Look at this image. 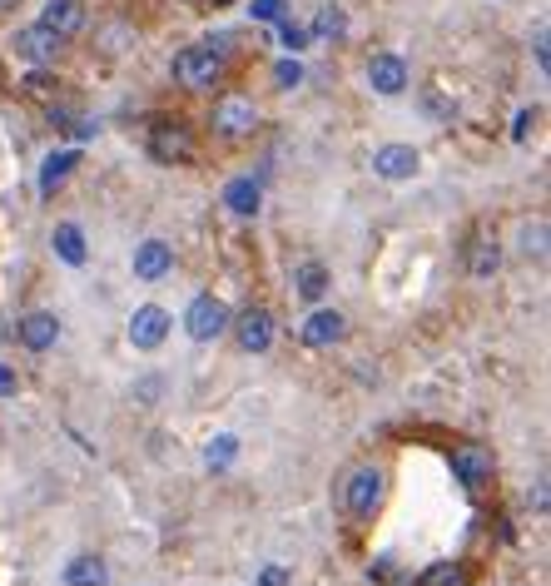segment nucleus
<instances>
[{
  "instance_id": "obj_25",
  "label": "nucleus",
  "mask_w": 551,
  "mask_h": 586,
  "mask_svg": "<svg viewBox=\"0 0 551 586\" xmlns=\"http://www.w3.org/2000/svg\"><path fill=\"white\" fill-rule=\"evenodd\" d=\"M422 586H462V567L457 562H432L422 572Z\"/></svg>"
},
{
  "instance_id": "obj_3",
  "label": "nucleus",
  "mask_w": 551,
  "mask_h": 586,
  "mask_svg": "<svg viewBox=\"0 0 551 586\" xmlns=\"http://www.w3.org/2000/svg\"><path fill=\"white\" fill-rule=\"evenodd\" d=\"M149 154L159 164H194L199 140H194V130L184 120H154L149 125Z\"/></svg>"
},
{
  "instance_id": "obj_34",
  "label": "nucleus",
  "mask_w": 551,
  "mask_h": 586,
  "mask_svg": "<svg viewBox=\"0 0 551 586\" xmlns=\"http://www.w3.org/2000/svg\"><path fill=\"white\" fill-rule=\"evenodd\" d=\"M15 5H20V0H0V15H10V10H15Z\"/></svg>"
},
{
  "instance_id": "obj_21",
  "label": "nucleus",
  "mask_w": 551,
  "mask_h": 586,
  "mask_svg": "<svg viewBox=\"0 0 551 586\" xmlns=\"http://www.w3.org/2000/svg\"><path fill=\"white\" fill-rule=\"evenodd\" d=\"M313 35H318V40H343V35H348L343 5H323V10L313 15Z\"/></svg>"
},
{
  "instance_id": "obj_19",
  "label": "nucleus",
  "mask_w": 551,
  "mask_h": 586,
  "mask_svg": "<svg viewBox=\"0 0 551 586\" xmlns=\"http://www.w3.org/2000/svg\"><path fill=\"white\" fill-rule=\"evenodd\" d=\"M110 582V567H105V557H95V552H85V557H75L70 567H65V586H105Z\"/></svg>"
},
{
  "instance_id": "obj_24",
  "label": "nucleus",
  "mask_w": 551,
  "mask_h": 586,
  "mask_svg": "<svg viewBox=\"0 0 551 586\" xmlns=\"http://www.w3.org/2000/svg\"><path fill=\"white\" fill-rule=\"evenodd\" d=\"M522 254L527 259H547V219H537V224L522 229Z\"/></svg>"
},
{
  "instance_id": "obj_31",
  "label": "nucleus",
  "mask_w": 551,
  "mask_h": 586,
  "mask_svg": "<svg viewBox=\"0 0 551 586\" xmlns=\"http://www.w3.org/2000/svg\"><path fill=\"white\" fill-rule=\"evenodd\" d=\"M15 388H20L15 368H5V363H0V398H15Z\"/></svg>"
},
{
  "instance_id": "obj_10",
  "label": "nucleus",
  "mask_w": 551,
  "mask_h": 586,
  "mask_svg": "<svg viewBox=\"0 0 551 586\" xmlns=\"http://www.w3.org/2000/svg\"><path fill=\"white\" fill-rule=\"evenodd\" d=\"M368 85L378 90V95H403L408 90V60L398 55V50H383V55H373L368 60Z\"/></svg>"
},
{
  "instance_id": "obj_5",
  "label": "nucleus",
  "mask_w": 551,
  "mask_h": 586,
  "mask_svg": "<svg viewBox=\"0 0 551 586\" xmlns=\"http://www.w3.org/2000/svg\"><path fill=\"white\" fill-rule=\"evenodd\" d=\"M492 472H497L492 447H482V442H462V447H452V477H457L467 492H482V487L492 482Z\"/></svg>"
},
{
  "instance_id": "obj_27",
  "label": "nucleus",
  "mask_w": 551,
  "mask_h": 586,
  "mask_svg": "<svg viewBox=\"0 0 551 586\" xmlns=\"http://www.w3.org/2000/svg\"><path fill=\"white\" fill-rule=\"evenodd\" d=\"M283 10H288V0H254V5H249V15H254V20H269V25L283 20Z\"/></svg>"
},
{
  "instance_id": "obj_16",
  "label": "nucleus",
  "mask_w": 551,
  "mask_h": 586,
  "mask_svg": "<svg viewBox=\"0 0 551 586\" xmlns=\"http://www.w3.org/2000/svg\"><path fill=\"white\" fill-rule=\"evenodd\" d=\"M75 169H80V149H60V154H50V159L40 164V199H55Z\"/></svg>"
},
{
  "instance_id": "obj_30",
  "label": "nucleus",
  "mask_w": 551,
  "mask_h": 586,
  "mask_svg": "<svg viewBox=\"0 0 551 586\" xmlns=\"http://www.w3.org/2000/svg\"><path fill=\"white\" fill-rule=\"evenodd\" d=\"M25 90H30L35 100H55V90H60V80H50V75H30V80H25Z\"/></svg>"
},
{
  "instance_id": "obj_23",
  "label": "nucleus",
  "mask_w": 551,
  "mask_h": 586,
  "mask_svg": "<svg viewBox=\"0 0 551 586\" xmlns=\"http://www.w3.org/2000/svg\"><path fill=\"white\" fill-rule=\"evenodd\" d=\"M234 457H239V438H229V433H224V438H214L209 447H204V467H209V472H224Z\"/></svg>"
},
{
  "instance_id": "obj_26",
  "label": "nucleus",
  "mask_w": 551,
  "mask_h": 586,
  "mask_svg": "<svg viewBox=\"0 0 551 586\" xmlns=\"http://www.w3.org/2000/svg\"><path fill=\"white\" fill-rule=\"evenodd\" d=\"M274 85L278 90H298V85H303V65H298V60H278L274 65Z\"/></svg>"
},
{
  "instance_id": "obj_11",
  "label": "nucleus",
  "mask_w": 551,
  "mask_h": 586,
  "mask_svg": "<svg viewBox=\"0 0 551 586\" xmlns=\"http://www.w3.org/2000/svg\"><path fill=\"white\" fill-rule=\"evenodd\" d=\"M90 0H45V10H40V25L45 30H55L60 40H75L80 30H85V20H90V10H85Z\"/></svg>"
},
{
  "instance_id": "obj_14",
  "label": "nucleus",
  "mask_w": 551,
  "mask_h": 586,
  "mask_svg": "<svg viewBox=\"0 0 551 586\" xmlns=\"http://www.w3.org/2000/svg\"><path fill=\"white\" fill-rule=\"evenodd\" d=\"M169 269H174V249H169L164 239H144L135 249V279L154 284V279H164Z\"/></svg>"
},
{
  "instance_id": "obj_33",
  "label": "nucleus",
  "mask_w": 551,
  "mask_h": 586,
  "mask_svg": "<svg viewBox=\"0 0 551 586\" xmlns=\"http://www.w3.org/2000/svg\"><path fill=\"white\" fill-rule=\"evenodd\" d=\"M527 502H532L537 512H547V482H537V492H527Z\"/></svg>"
},
{
  "instance_id": "obj_9",
  "label": "nucleus",
  "mask_w": 551,
  "mask_h": 586,
  "mask_svg": "<svg viewBox=\"0 0 551 586\" xmlns=\"http://www.w3.org/2000/svg\"><path fill=\"white\" fill-rule=\"evenodd\" d=\"M60 50H65V40H60L55 30H45L40 20H35V25H25V30H15V55H20V60H30V65H50Z\"/></svg>"
},
{
  "instance_id": "obj_1",
  "label": "nucleus",
  "mask_w": 551,
  "mask_h": 586,
  "mask_svg": "<svg viewBox=\"0 0 551 586\" xmlns=\"http://www.w3.org/2000/svg\"><path fill=\"white\" fill-rule=\"evenodd\" d=\"M174 80H179L184 90H214V85L224 80V50H214V45H189V50H179V55H174Z\"/></svg>"
},
{
  "instance_id": "obj_18",
  "label": "nucleus",
  "mask_w": 551,
  "mask_h": 586,
  "mask_svg": "<svg viewBox=\"0 0 551 586\" xmlns=\"http://www.w3.org/2000/svg\"><path fill=\"white\" fill-rule=\"evenodd\" d=\"M502 269V244L497 239H472V249H467V274L472 279H492Z\"/></svg>"
},
{
  "instance_id": "obj_17",
  "label": "nucleus",
  "mask_w": 551,
  "mask_h": 586,
  "mask_svg": "<svg viewBox=\"0 0 551 586\" xmlns=\"http://www.w3.org/2000/svg\"><path fill=\"white\" fill-rule=\"evenodd\" d=\"M259 204H264V189H259L254 179H229V184H224V209H229V214L249 219V214H259Z\"/></svg>"
},
{
  "instance_id": "obj_29",
  "label": "nucleus",
  "mask_w": 551,
  "mask_h": 586,
  "mask_svg": "<svg viewBox=\"0 0 551 586\" xmlns=\"http://www.w3.org/2000/svg\"><path fill=\"white\" fill-rule=\"evenodd\" d=\"M278 35H283V45H288V50H303V45H308V30H303V25H293L288 15L278 20Z\"/></svg>"
},
{
  "instance_id": "obj_4",
  "label": "nucleus",
  "mask_w": 551,
  "mask_h": 586,
  "mask_svg": "<svg viewBox=\"0 0 551 586\" xmlns=\"http://www.w3.org/2000/svg\"><path fill=\"white\" fill-rule=\"evenodd\" d=\"M214 130H219L224 140H249V135L259 130V105H254V95H244V90L219 95V105H214Z\"/></svg>"
},
{
  "instance_id": "obj_20",
  "label": "nucleus",
  "mask_w": 551,
  "mask_h": 586,
  "mask_svg": "<svg viewBox=\"0 0 551 586\" xmlns=\"http://www.w3.org/2000/svg\"><path fill=\"white\" fill-rule=\"evenodd\" d=\"M55 254H60L70 269L85 264V234H80V224H55Z\"/></svg>"
},
{
  "instance_id": "obj_35",
  "label": "nucleus",
  "mask_w": 551,
  "mask_h": 586,
  "mask_svg": "<svg viewBox=\"0 0 551 586\" xmlns=\"http://www.w3.org/2000/svg\"><path fill=\"white\" fill-rule=\"evenodd\" d=\"M0 75H5V70H0Z\"/></svg>"
},
{
  "instance_id": "obj_15",
  "label": "nucleus",
  "mask_w": 551,
  "mask_h": 586,
  "mask_svg": "<svg viewBox=\"0 0 551 586\" xmlns=\"http://www.w3.org/2000/svg\"><path fill=\"white\" fill-rule=\"evenodd\" d=\"M417 164H422V159H417L413 145H383L378 154H373V169H378V179H393V184H398V179H413Z\"/></svg>"
},
{
  "instance_id": "obj_8",
  "label": "nucleus",
  "mask_w": 551,
  "mask_h": 586,
  "mask_svg": "<svg viewBox=\"0 0 551 586\" xmlns=\"http://www.w3.org/2000/svg\"><path fill=\"white\" fill-rule=\"evenodd\" d=\"M169 328H174V318L159 303H139L135 313H130V343H135L139 353H154L169 338Z\"/></svg>"
},
{
  "instance_id": "obj_7",
  "label": "nucleus",
  "mask_w": 551,
  "mask_h": 586,
  "mask_svg": "<svg viewBox=\"0 0 551 586\" xmlns=\"http://www.w3.org/2000/svg\"><path fill=\"white\" fill-rule=\"evenodd\" d=\"M229 328H234V343L244 353H269L274 348V313L269 308H244L239 318H229Z\"/></svg>"
},
{
  "instance_id": "obj_12",
  "label": "nucleus",
  "mask_w": 551,
  "mask_h": 586,
  "mask_svg": "<svg viewBox=\"0 0 551 586\" xmlns=\"http://www.w3.org/2000/svg\"><path fill=\"white\" fill-rule=\"evenodd\" d=\"M15 338H20L30 353H50V348L60 343V318H55V313H25L20 328H15Z\"/></svg>"
},
{
  "instance_id": "obj_32",
  "label": "nucleus",
  "mask_w": 551,
  "mask_h": 586,
  "mask_svg": "<svg viewBox=\"0 0 551 586\" xmlns=\"http://www.w3.org/2000/svg\"><path fill=\"white\" fill-rule=\"evenodd\" d=\"M532 125H537V115H532V110H522V115H517V130H512V140H527V135H532Z\"/></svg>"
},
{
  "instance_id": "obj_13",
  "label": "nucleus",
  "mask_w": 551,
  "mask_h": 586,
  "mask_svg": "<svg viewBox=\"0 0 551 586\" xmlns=\"http://www.w3.org/2000/svg\"><path fill=\"white\" fill-rule=\"evenodd\" d=\"M343 333H348V318L333 313V308H318V313L298 328V338H303L308 348H333V343H343Z\"/></svg>"
},
{
  "instance_id": "obj_28",
  "label": "nucleus",
  "mask_w": 551,
  "mask_h": 586,
  "mask_svg": "<svg viewBox=\"0 0 551 586\" xmlns=\"http://www.w3.org/2000/svg\"><path fill=\"white\" fill-rule=\"evenodd\" d=\"M254 586H293V572H288V567H278V562H269V567H259Z\"/></svg>"
},
{
  "instance_id": "obj_22",
  "label": "nucleus",
  "mask_w": 551,
  "mask_h": 586,
  "mask_svg": "<svg viewBox=\"0 0 551 586\" xmlns=\"http://www.w3.org/2000/svg\"><path fill=\"white\" fill-rule=\"evenodd\" d=\"M293 289H298V298L318 303V298L328 293V269H323V264H303V269H298V279H293Z\"/></svg>"
},
{
  "instance_id": "obj_6",
  "label": "nucleus",
  "mask_w": 551,
  "mask_h": 586,
  "mask_svg": "<svg viewBox=\"0 0 551 586\" xmlns=\"http://www.w3.org/2000/svg\"><path fill=\"white\" fill-rule=\"evenodd\" d=\"M184 328H189L194 343H214L219 333H229V308H224L214 293H199V298L189 303V313H184Z\"/></svg>"
},
{
  "instance_id": "obj_2",
  "label": "nucleus",
  "mask_w": 551,
  "mask_h": 586,
  "mask_svg": "<svg viewBox=\"0 0 551 586\" xmlns=\"http://www.w3.org/2000/svg\"><path fill=\"white\" fill-rule=\"evenodd\" d=\"M383 487H388L383 467H373V462L353 467V472H348V482H343V507H348V517L368 522V517L383 507Z\"/></svg>"
}]
</instances>
